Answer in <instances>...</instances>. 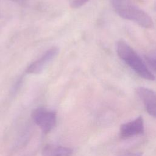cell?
Wrapping results in <instances>:
<instances>
[{"label":"cell","mask_w":156,"mask_h":156,"mask_svg":"<svg viewBox=\"0 0 156 156\" xmlns=\"http://www.w3.org/2000/svg\"><path fill=\"white\" fill-rule=\"evenodd\" d=\"M115 12L121 18L133 21L144 28H151L154 21L146 12L136 7L132 0H111Z\"/></svg>","instance_id":"1"},{"label":"cell","mask_w":156,"mask_h":156,"mask_svg":"<svg viewBox=\"0 0 156 156\" xmlns=\"http://www.w3.org/2000/svg\"><path fill=\"white\" fill-rule=\"evenodd\" d=\"M116 51L121 59L124 60L139 76L149 80H155L154 75L141 57L125 41L121 40L118 41Z\"/></svg>","instance_id":"2"},{"label":"cell","mask_w":156,"mask_h":156,"mask_svg":"<svg viewBox=\"0 0 156 156\" xmlns=\"http://www.w3.org/2000/svg\"><path fill=\"white\" fill-rule=\"evenodd\" d=\"M32 117L44 133L50 132L56 123L55 113L44 108L40 107L35 109L32 113Z\"/></svg>","instance_id":"3"},{"label":"cell","mask_w":156,"mask_h":156,"mask_svg":"<svg viewBox=\"0 0 156 156\" xmlns=\"http://www.w3.org/2000/svg\"><path fill=\"white\" fill-rule=\"evenodd\" d=\"M59 49L57 47H52L48 49L38 59L32 62L26 68V72L27 74H38L41 73L46 66L57 56Z\"/></svg>","instance_id":"4"},{"label":"cell","mask_w":156,"mask_h":156,"mask_svg":"<svg viewBox=\"0 0 156 156\" xmlns=\"http://www.w3.org/2000/svg\"><path fill=\"white\" fill-rule=\"evenodd\" d=\"M136 92L147 113L156 118V93L151 89L143 87H138Z\"/></svg>","instance_id":"5"},{"label":"cell","mask_w":156,"mask_h":156,"mask_svg":"<svg viewBox=\"0 0 156 156\" xmlns=\"http://www.w3.org/2000/svg\"><path fill=\"white\" fill-rule=\"evenodd\" d=\"M144 132V122L142 116L122 124L120 127V135L123 138H128Z\"/></svg>","instance_id":"6"},{"label":"cell","mask_w":156,"mask_h":156,"mask_svg":"<svg viewBox=\"0 0 156 156\" xmlns=\"http://www.w3.org/2000/svg\"><path fill=\"white\" fill-rule=\"evenodd\" d=\"M72 153L73 150L69 147L46 145L43 150L42 156H70Z\"/></svg>","instance_id":"7"},{"label":"cell","mask_w":156,"mask_h":156,"mask_svg":"<svg viewBox=\"0 0 156 156\" xmlns=\"http://www.w3.org/2000/svg\"><path fill=\"white\" fill-rule=\"evenodd\" d=\"M89 1L90 0H70V5L73 8H79Z\"/></svg>","instance_id":"8"},{"label":"cell","mask_w":156,"mask_h":156,"mask_svg":"<svg viewBox=\"0 0 156 156\" xmlns=\"http://www.w3.org/2000/svg\"><path fill=\"white\" fill-rule=\"evenodd\" d=\"M146 60L149 66L156 72V58L152 57H146Z\"/></svg>","instance_id":"9"},{"label":"cell","mask_w":156,"mask_h":156,"mask_svg":"<svg viewBox=\"0 0 156 156\" xmlns=\"http://www.w3.org/2000/svg\"><path fill=\"white\" fill-rule=\"evenodd\" d=\"M120 156H141V154L140 152H128Z\"/></svg>","instance_id":"10"},{"label":"cell","mask_w":156,"mask_h":156,"mask_svg":"<svg viewBox=\"0 0 156 156\" xmlns=\"http://www.w3.org/2000/svg\"><path fill=\"white\" fill-rule=\"evenodd\" d=\"M12 1H15L16 2H18V3H21V4L24 3V2L27 1V0H12Z\"/></svg>","instance_id":"11"}]
</instances>
